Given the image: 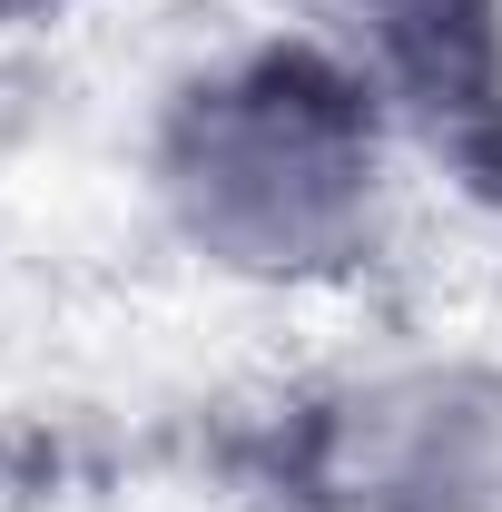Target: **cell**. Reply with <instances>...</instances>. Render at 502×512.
<instances>
[{
	"label": "cell",
	"instance_id": "cell-3",
	"mask_svg": "<svg viewBox=\"0 0 502 512\" xmlns=\"http://www.w3.org/2000/svg\"><path fill=\"white\" fill-rule=\"evenodd\" d=\"M325 10H345L384 50V69L414 79L434 128H453V148L483 178H502V0H325Z\"/></svg>",
	"mask_w": 502,
	"mask_h": 512
},
{
	"label": "cell",
	"instance_id": "cell-2",
	"mask_svg": "<svg viewBox=\"0 0 502 512\" xmlns=\"http://www.w3.org/2000/svg\"><path fill=\"white\" fill-rule=\"evenodd\" d=\"M483 414L463 404V384L414 375V384H365L335 414H315L306 483L345 512H443L483 473Z\"/></svg>",
	"mask_w": 502,
	"mask_h": 512
},
{
	"label": "cell",
	"instance_id": "cell-1",
	"mask_svg": "<svg viewBox=\"0 0 502 512\" xmlns=\"http://www.w3.org/2000/svg\"><path fill=\"white\" fill-rule=\"evenodd\" d=\"M158 188L237 276H335L375 247L384 128L375 79L315 40H266L178 89L158 128Z\"/></svg>",
	"mask_w": 502,
	"mask_h": 512
},
{
	"label": "cell",
	"instance_id": "cell-4",
	"mask_svg": "<svg viewBox=\"0 0 502 512\" xmlns=\"http://www.w3.org/2000/svg\"><path fill=\"white\" fill-rule=\"evenodd\" d=\"M0 10H10V0H0Z\"/></svg>",
	"mask_w": 502,
	"mask_h": 512
}]
</instances>
